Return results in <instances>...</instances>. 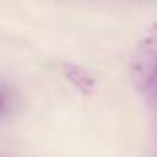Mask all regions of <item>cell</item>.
Listing matches in <instances>:
<instances>
[{
    "mask_svg": "<svg viewBox=\"0 0 157 157\" xmlns=\"http://www.w3.org/2000/svg\"><path fill=\"white\" fill-rule=\"evenodd\" d=\"M153 67H155V35L150 30L148 37L142 39L133 57V80L139 91L153 94Z\"/></svg>",
    "mask_w": 157,
    "mask_h": 157,
    "instance_id": "1",
    "label": "cell"
},
{
    "mask_svg": "<svg viewBox=\"0 0 157 157\" xmlns=\"http://www.w3.org/2000/svg\"><path fill=\"white\" fill-rule=\"evenodd\" d=\"M67 76L76 83V87L82 89V91H91L94 87L93 78L87 72H83L82 68H78V67H67Z\"/></svg>",
    "mask_w": 157,
    "mask_h": 157,
    "instance_id": "2",
    "label": "cell"
},
{
    "mask_svg": "<svg viewBox=\"0 0 157 157\" xmlns=\"http://www.w3.org/2000/svg\"><path fill=\"white\" fill-rule=\"evenodd\" d=\"M6 109H8V93L0 85V113H4Z\"/></svg>",
    "mask_w": 157,
    "mask_h": 157,
    "instance_id": "3",
    "label": "cell"
}]
</instances>
